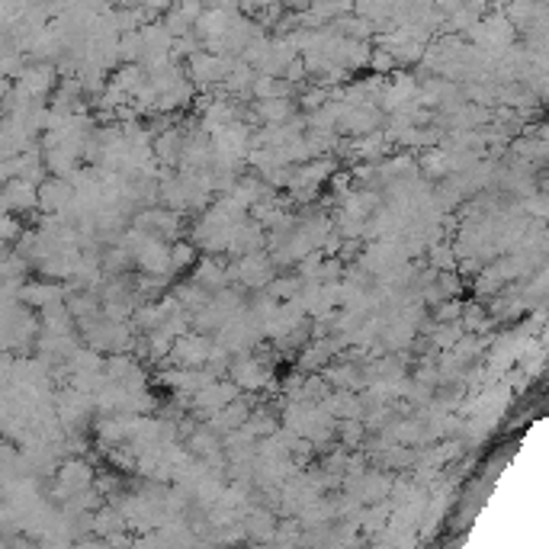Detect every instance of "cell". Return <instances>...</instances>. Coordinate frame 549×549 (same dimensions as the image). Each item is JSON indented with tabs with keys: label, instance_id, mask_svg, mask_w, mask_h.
<instances>
[{
	"label": "cell",
	"instance_id": "1",
	"mask_svg": "<svg viewBox=\"0 0 549 549\" xmlns=\"http://www.w3.org/2000/svg\"><path fill=\"white\" fill-rule=\"evenodd\" d=\"M366 65H370L376 74H389V71H392L399 61H395V52L392 49H383V45H379L376 52H370V61H366Z\"/></svg>",
	"mask_w": 549,
	"mask_h": 549
},
{
	"label": "cell",
	"instance_id": "2",
	"mask_svg": "<svg viewBox=\"0 0 549 549\" xmlns=\"http://www.w3.org/2000/svg\"><path fill=\"white\" fill-rule=\"evenodd\" d=\"M260 113H264V119H270V122H280V119H286V113H289V103H286L283 97H267L264 103H260Z\"/></svg>",
	"mask_w": 549,
	"mask_h": 549
},
{
	"label": "cell",
	"instance_id": "3",
	"mask_svg": "<svg viewBox=\"0 0 549 549\" xmlns=\"http://www.w3.org/2000/svg\"><path fill=\"white\" fill-rule=\"evenodd\" d=\"M177 13L187 23H197L199 13H203V0H177Z\"/></svg>",
	"mask_w": 549,
	"mask_h": 549
},
{
	"label": "cell",
	"instance_id": "4",
	"mask_svg": "<svg viewBox=\"0 0 549 549\" xmlns=\"http://www.w3.org/2000/svg\"><path fill=\"white\" fill-rule=\"evenodd\" d=\"M187 260H193V247H177V254H174V267H180V264H187Z\"/></svg>",
	"mask_w": 549,
	"mask_h": 549
}]
</instances>
